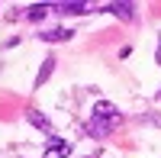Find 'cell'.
I'll use <instances>...</instances> for the list:
<instances>
[{
  "label": "cell",
  "mask_w": 161,
  "mask_h": 158,
  "mask_svg": "<svg viewBox=\"0 0 161 158\" xmlns=\"http://www.w3.org/2000/svg\"><path fill=\"white\" fill-rule=\"evenodd\" d=\"M158 65H161V45H158Z\"/></svg>",
  "instance_id": "10"
},
{
  "label": "cell",
  "mask_w": 161,
  "mask_h": 158,
  "mask_svg": "<svg viewBox=\"0 0 161 158\" xmlns=\"http://www.w3.org/2000/svg\"><path fill=\"white\" fill-rule=\"evenodd\" d=\"M55 10H61V13H74V16H77V13H87V3H80V0H77V3H55Z\"/></svg>",
  "instance_id": "9"
},
{
  "label": "cell",
  "mask_w": 161,
  "mask_h": 158,
  "mask_svg": "<svg viewBox=\"0 0 161 158\" xmlns=\"http://www.w3.org/2000/svg\"><path fill=\"white\" fill-rule=\"evenodd\" d=\"M71 152H74L71 142H64V139H58V136H52V139H48V149L42 152V158H68Z\"/></svg>",
  "instance_id": "1"
},
{
  "label": "cell",
  "mask_w": 161,
  "mask_h": 158,
  "mask_svg": "<svg viewBox=\"0 0 161 158\" xmlns=\"http://www.w3.org/2000/svg\"><path fill=\"white\" fill-rule=\"evenodd\" d=\"M158 97H161V90H158Z\"/></svg>",
  "instance_id": "11"
},
{
  "label": "cell",
  "mask_w": 161,
  "mask_h": 158,
  "mask_svg": "<svg viewBox=\"0 0 161 158\" xmlns=\"http://www.w3.org/2000/svg\"><path fill=\"white\" fill-rule=\"evenodd\" d=\"M113 126H116V123H106V120H90V123H87V133H90L93 139H106V136L113 133Z\"/></svg>",
  "instance_id": "3"
},
{
  "label": "cell",
  "mask_w": 161,
  "mask_h": 158,
  "mask_svg": "<svg viewBox=\"0 0 161 158\" xmlns=\"http://www.w3.org/2000/svg\"><path fill=\"white\" fill-rule=\"evenodd\" d=\"M26 120H29L36 129H42V133H52V123L45 120V116L42 113H39V110H29V113H26Z\"/></svg>",
  "instance_id": "7"
},
{
  "label": "cell",
  "mask_w": 161,
  "mask_h": 158,
  "mask_svg": "<svg viewBox=\"0 0 161 158\" xmlns=\"http://www.w3.org/2000/svg\"><path fill=\"white\" fill-rule=\"evenodd\" d=\"M68 39H74V32L64 29V26H55V29L42 32V42H68Z\"/></svg>",
  "instance_id": "4"
},
{
  "label": "cell",
  "mask_w": 161,
  "mask_h": 158,
  "mask_svg": "<svg viewBox=\"0 0 161 158\" xmlns=\"http://www.w3.org/2000/svg\"><path fill=\"white\" fill-rule=\"evenodd\" d=\"M52 10H55L52 3H32L29 10H26V20H32V23H39V20H45V16H48Z\"/></svg>",
  "instance_id": "5"
},
{
  "label": "cell",
  "mask_w": 161,
  "mask_h": 158,
  "mask_svg": "<svg viewBox=\"0 0 161 158\" xmlns=\"http://www.w3.org/2000/svg\"><path fill=\"white\" fill-rule=\"evenodd\" d=\"M52 71H55V58H45L42 68H39V74H36V87H42L48 77H52Z\"/></svg>",
  "instance_id": "6"
},
{
  "label": "cell",
  "mask_w": 161,
  "mask_h": 158,
  "mask_svg": "<svg viewBox=\"0 0 161 158\" xmlns=\"http://www.w3.org/2000/svg\"><path fill=\"white\" fill-rule=\"evenodd\" d=\"M106 10H110V13H116L119 20H132V10H136V7H132V3H110Z\"/></svg>",
  "instance_id": "8"
},
{
  "label": "cell",
  "mask_w": 161,
  "mask_h": 158,
  "mask_svg": "<svg viewBox=\"0 0 161 158\" xmlns=\"http://www.w3.org/2000/svg\"><path fill=\"white\" fill-rule=\"evenodd\" d=\"M93 120H106V123H119V110L113 107L110 100H100L93 107Z\"/></svg>",
  "instance_id": "2"
}]
</instances>
